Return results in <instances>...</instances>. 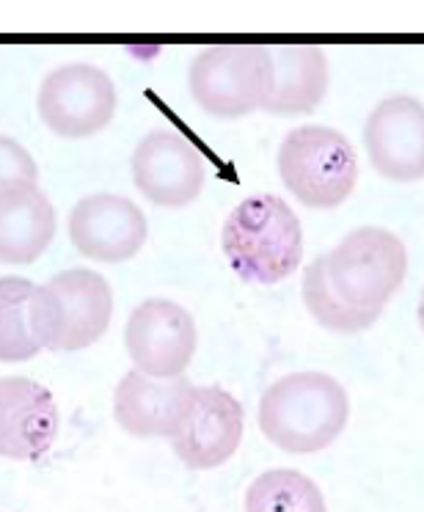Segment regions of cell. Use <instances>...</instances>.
I'll return each mask as SVG.
<instances>
[{"instance_id": "2e32d148", "label": "cell", "mask_w": 424, "mask_h": 512, "mask_svg": "<svg viewBox=\"0 0 424 512\" xmlns=\"http://www.w3.org/2000/svg\"><path fill=\"white\" fill-rule=\"evenodd\" d=\"M273 83L262 111L270 116H303L320 108L328 94V56L314 45H284L270 50Z\"/></svg>"}, {"instance_id": "5bb4252c", "label": "cell", "mask_w": 424, "mask_h": 512, "mask_svg": "<svg viewBox=\"0 0 424 512\" xmlns=\"http://www.w3.org/2000/svg\"><path fill=\"white\" fill-rule=\"evenodd\" d=\"M56 435L53 394L31 378H0V457L39 460Z\"/></svg>"}, {"instance_id": "44dd1931", "label": "cell", "mask_w": 424, "mask_h": 512, "mask_svg": "<svg viewBox=\"0 0 424 512\" xmlns=\"http://www.w3.org/2000/svg\"><path fill=\"white\" fill-rule=\"evenodd\" d=\"M419 325H422V334H424V290H422V298H419Z\"/></svg>"}, {"instance_id": "277c9868", "label": "cell", "mask_w": 424, "mask_h": 512, "mask_svg": "<svg viewBox=\"0 0 424 512\" xmlns=\"http://www.w3.org/2000/svg\"><path fill=\"white\" fill-rule=\"evenodd\" d=\"M284 188L309 210H336L358 182V155L345 133L303 124L284 135L276 152Z\"/></svg>"}, {"instance_id": "30bf717a", "label": "cell", "mask_w": 424, "mask_h": 512, "mask_svg": "<svg viewBox=\"0 0 424 512\" xmlns=\"http://www.w3.org/2000/svg\"><path fill=\"white\" fill-rule=\"evenodd\" d=\"M364 149L383 179L397 185L424 179V102L413 94L380 100L364 122Z\"/></svg>"}, {"instance_id": "8992f818", "label": "cell", "mask_w": 424, "mask_h": 512, "mask_svg": "<svg viewBox=\"0 0 424 512\" xmlns=\"http://www.w3.org/2000/svg\"><path fill=\"white\" fill-rule=\"evenodd\" d=\"M328 281L353 309L383 312L408 273V248L383 226H358L325 254Z\"/></svg>"}, {"instance_id": "9c48e42d", "label": "cell", "mask_w": 424, "mask_h": 512, "mask_svg": "<svg viewBox=\"0 0 424 512\" xmlns=\"http://www.w3.org/2000/svg\"><path fill=\"white\" fill-rule=\"evenodd\" d=\"M130 168L141 196L163 210L190 207L207 182L199 149L168 127H157L138 141Z\"/></svg>"}, {"instance_id": "ac0fdd59", "label": "cell", "mask_w": 424, "mask_h": 512, "mask_svg": "<svg viewBox=\"0 0 424 512\" xmlns=\"http://www.w3.org/2000/svg\"><path fill=\"white\" fill-rule=\"evenodd\" d=\"M303 306L312 314L317 325H323L331 334H358L367 331L369 325L378 323V312H364V309H353L347 306L331 287L328 281V268H325V256H317L309 262V268L303 270L301 284Z\"/></svg>"}, {"instance_id": "4fadbf2b", "label": "cell", "mask_w": 424, "mask_h": 512, "mask_svg": "<svg viewBox=\"0 0 424 512\" xmlns=\"http://www.w3.org/2000/svg\"><path fill=\"white\" fill-rule=\"evenodd\" d=\"M196 386L185 375L152 378L127 372L113 394V419L135 438H174L185 422Z\"/></svg>"}, {"instance_id": "e0dca14e", "label": "cell", "mask_w": 424, "mask_h": 512, "mask_svg": "<svg viewBox=\"0 0 424 512\" xmlns=\"http://www.w3.org/2000/svg\"><path fill=\"white\" fill-rule=\"evenodd\" d=\"M246 512H328L320 485L295 468H270L246 490Z\"/></svg>"}, {"instance_id": "ffe728a7", "label": "cell", "mask_w": 424, "mask_h": 512, "mask_svg": "<svg viewBox=\"0 0 424 512\" xmlns=\"http://www.w3.org/2000/svg\"><path fill=\"white\" fill-rule=\"evenodd\" d=\"M39 168L31 152L9 135H0V190L9 185H36Z\"/></svg>"}, {"instance_id": "8fae6325", "label": "cell", "mask_w": 424, "mask_h": 512, "mask_svg": "<svg viewBox=\"0 0 424 512\" xmlns=\"http://www.w3.org/2000/svg\"><path fill=\"white\" fill-rule=\"evenodd\" d=\"M243 427L246 413L235 394L221 386H199L171 446L185 468L210 471L235 457L243 441Z\"/></svg>"}, {"instance_id": "7a4b0ae2", "label": "cell", "mask_w": 424, "mask_h": 512, "mask_svg": "<svg viewBox=\"0 0 424 512\" xmlns=\"http://www.w3.org/2000/svg\"><path fill=\"white\" fill-rule=\"evenodd\" d=\"M221 248L243 281L279 284L301 268L303 226L287 201L257 193L226 215Z\"/></svg>"}, {"instance_id": "5b68a950", "label": "cell", "mask_w": 424, "mask_h": 512, "mask_svg": "<svg viewBox=\"0 0 424 512\" xmlns=\"http://www.w3.org/2000/svg\"><path fill=\"white\" fill-rule=\"evenodd\" d=\"M273 83V56L259 45H218L201 50L188 67V91L218 122H237L262 111Z\"/></svg>"}, {"instance_id": "ba28073f", "label": "cell", "mask_w": 424, "mask_h": 512, "mask_svg": "<svg viewBox=\"0 0 424 512\" xmlns=\"http://www.w3.org/2000/svg\"><path fill=\"white\" fill-rule=\"evenodd\" d=\"M199 331L193 314L166 298L138 303L124 325V347L138 372L179 378L196 356Z\"/></svg>"}, {"instance_id": "6da1fadb", "label": "cell", "mask_w": 424, "mask_h": 512, "mask_svg": "<svg viewBox=\"0 0 424 512\" xmlns=\"http://www.w3.org/2000/svg\"><path fill=\"white\" fill-rule=\"evenodd\" d=\"M259 430L290 455H314L345 433L350 397L325 372L303 369L270 383L259 400Z\"/></svg>"}, {"instance_id": "9a60e30c", "label": "cell", "mask_w": 424, "mask_h": 512, "mask_svg": "<svg viewBox=\"0 0 424 512\" xmlns=\"http://www.w3.org/2000/svg\"><path fill=\"white\" fill-rule=\"evenodd\" d=\"M56 237V207L39 185L0 190V262L31 265Z\"/></svg>"}, {"instance_id": "52a82bcc", "label": "cell", "mask_w": 424, "mask_h": 512, "mask_svg": "<svg viewBox=\"0 0 424 512\" xmlns=\"http://www.w3.org/2000/svg\"><path fill=\"white\" fill-rule=\"evenodd\" d=\"M116 102V83L105 69L72 61L42 80L36 111L50 133L67 141H83L113 122Z\"/></svg>"}, {"instance_id": "d6986e66", "label": "cell", "mask_w": 424, "mask_h": 512, "mask_svg": "<svg viewBox=\"0 0 424 512\" xmlns=\"http://www.w3.org/2000/svg\"><path fill=\"white\" fill-rule=\"evenodd\" d=\"M36 284L20 276H0V361H31L42 350L31 334V298Z\"/></svg>"}, {"instance_id": "3957f363", "label": "cell", "mask_w": 424, "mask_h": 512, "mask_svg": "<svg viewBox=\"0 0 424 512\" xmlns=\"http://www.w3.org/2000/svg\"><path fill=\"white\" fill-rule=\"evenodd\" d=\"M113 317V290L97 270L69 268L31 298V334L53 353H75L97 345Z\"/></svg>"}, {"instance_id": "7c38bea8", "label": "cell", "mask_w": 424, "mask_h": 512, "mask_svg": "<svg viewBox=\"0 0 424 512\" xmlns=\"http://www.w3.org/2000/svg\"><path fill=\"white\" fill-rule=\"evenodd\" d=\"M149 223L138 204L116 193H94L69 212V240L94 262H127L141 254Z\"/></svg>"}]
</instances>
